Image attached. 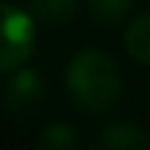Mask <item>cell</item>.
I'll return each instance as SVG.
<instances>
[{"mask_svg":"<svg viewBox=\"0 0 150 150\" xmlns=\"http://www.w3.org/2000/svg\"><path fill=\"white\" fill-rule=\"evenodd\" d=\"M66 90L76 111L105 113L124 95V76L119 63L103 50H79L66 66Z\"/></svg>","mask_w":150,"mask_h":150,"instance_id":"1","label":"cell"},{"mask_svg":"<svg viewBox=\"0 0 150 150\" xmlns=\"http://www.w3.org/2000/svg\"><path fill=\"white\" fill-rule=\"evenodd\" d=\"M34 16L24 8L0 3V74L24 66L34 53Z\"/></svg>","mask_w":150,"mask_h":150,"instance_id":"2","label":"cell"},{"mask_svg":"<svg viewBox=\"0 0 150 150\" xmlns=\"http://www.w3.org/2000/svg\"><path fill=\"white\" fill-rule=\"evenodd\" d=\"M16 74L11 76L5 87V108L16 116L37 111V105L45 98V82L34 69H13Z\"/></svg>","mask_w":150,"mask_h":150,"instance_id":"3","label":"cell"},{"mask_svg":"<svg viewBox=\"0 0 150 150\" xmlns=\"http://www.w3.org/2000/svg\"><path fill=\"white\" fill-rule=\"evenodd\" d=\"M98 148L105 150H150V132L129 124V121H119L111 124L100 132L98 137Z\"/></svg>","mask_w":150,"mask_h":150,"instance_id":"4","label":"cell"},{"mask_svg":"<svg viewBox=\"0 0 150 150\" xmlns=\"http://www.w3.org/2000/svg\"><path fill=\"white\" fill-rule=\"evenodd\" d=\"M124 50L137 61L150 66V11L140 13L124 32Z\"/></svg>","mask_w":150,"mask_h":150,"instance_id":"5","label":"cell"},{"mask_svg":"<svg viewBox=\"0 0 150 150\" xmlns=\"http://www.w3.org/2000/svg\"><path fill=\"white\" fill-rule=\"evenodd\" d=\"M32 16L45 21V24H53V26H61L66 21H71L79 11V0H32Z\"/></svg>","mask_w":150,"mask_h":150,"instance_id":"6","label":"cell"},{"mask_svg":"<svg viewBox=\"0 0 150 150\" xmlns=\"http://www.w3.org/2000/svg\"><path fill=\"white\" fill-rule=\"evenodd\" d=\"M82 145V137L79 132L71 127V124H47L40 137H37V148L40 150H76Z\"/></svg>","mask_w":150,"mask_h":150,"instance_id":"7","label":"cell"},{"mask_svg":"<svg viewBox=\"0 0 150 150\" xmlns=\"http://www.w3.org/2000/svg\"><path fill=\"white\" fill-rule=\"evenodd\" d=\"M132 3L134 0H87V11L98 26H116L129 16Z\"/></svg>","mask_w":150,"mask_h":150,"instance_id":"8","label":"cell"}]
</instances>
